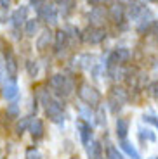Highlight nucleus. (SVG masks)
Returning <instances> with one entry per match:
<instances>
[{
    "label": "nucleus",
    "instance_id": "1",
    "mask_svg": "<svg viewBox=\"0 0 158 159\" xmlns=\"http://www.w3.org/2000/svg\"><path fill=\"white\" fill-rule=\"evenodd\" d=\"M78 97L85 106L89 107H96L101 104V93H99L97 88L91 87L89 83H82L78 88Z\"/></svg>",
    "mask_w": 158,
    "mask_h": 159
},
{
    "label": "nucleus",
    "instance_id": "2",
    "mask_svg": "<svg viewBox=\"0 0 158 159\" xmlns=\"http://www.w3.org/2000/svg\"><path fill=\"white\" fill-rule=\"evenodd\" d=\"M45 114L51 121L57 125H63L64 118H63V104L59 100H54V99H49L45 102Z\"/></svg>",
    "mask_w": 158,
    "mask_h": 159
},
{
    "label": "nucleus",
    "instance_id": "3",
    "mask_svg": "<svg viewBox=\"0 0 158 159\" xmlns=\"http://www.w3.org/2000/svg\"><path fill=\"white\" fill-rule=\"evenodd\" d=\"M104 38H106V30L101 28V26H89L82 33V40L85 43H91V45L101 43V42H104Z\"/></svg>",
    "mask_w": 158,
    "mask_h": 159
},
{
    "label": "nucleus",
    "instance_id": "4",
    "mask_svg": "<svg viewBox=\"0 0 158 159\" xmlns=\"http://www.w3.org/2000/svg\"><path fill=\"white\" fill-rule=\"evenodd\" d=\"M129 59H131V50L125 47H118L110 54L106 66H123L125 62H129Z\"/></svg>",
    "mask_w": 158,
    "mask_h": 159
},
{
    "label": "nucleus",
    "instance_id": "5",
    "mask_svg": "<svg viewBox=\"0 0 158 159\" xmlns=\"http://www.w3.org/2000/svg\"><path fill=\"white\" fill-rule=\"evenodd\" d=\"M38 9V19H42L47 24H56L57 23V9L56 5L49 4V5H40Z\"/></svg>",
    "mask_w": 158,
    "mask_h": 159
},
{
    "label": "nucleus",
    "instance_id": "6",
    "mask_svg": "<svg viewBox=\"0 0 158 159\" xmlns=\"http://www.w3.org/2000/svg\"><path fill=\"white\" fill-rule=\"evenodd\" d=\"M127 100H129V93H127L125 88H122V87H113V88H111L110 102L113 104V106H111L113 111H116V104H118V107H122Z\"/></svg>",
    "mask_w": 158,
    "mask_h": 159
},
{
    "label": "nucleus",
    "instance_id": "7",
    "mask_svg": "<svg viewBox=\"0 0 158 159\" xmlns=\"http://www.w3.org/2000/svg\"><path fill=\"white\" fill-rule=\"evenodd\" d=\"M52 42H54L52 31L51 30H44V31L38 35V38H37V50H40V52L47 50V48L52 45Z\"/></svg>",
    "mask_w": 158,
    "mask_h": 159
},
{
    "label": "nucleus",
    "instance_id": "8",
    "mask_svg": "<svg viewBox=\"0 0 158 159\" xmlns=\"http://www.w3.org/2000/svg\"><path fill=\"white\" fill-rule=\"evenodd\" d=\"M28 21V7H24V5H21V7H17L16 11L12 12L11 16V23L14 28H21V24H24Z\"/></svg>",
    "mask_w": 158,
    "mask_h": 159
},
{
    "label": "nucleus",
    "instance_id": "9",
    "mask_svg": "<svg viewBox=\"0 0 158 159\" xmlns=\"http://www.w3.org/2000/svg\"><path fill=\"white\" fill-rule=\"evenodd\" d=\"M5 71H7V75L11 76V80H16V76H17V61H16V57H14V54H12L11 50L5 52Z\"/></svg>",
    "mask_w": 158,
    "mask_h": 159
},
{
    "label": "nucleus",
    "instance_id": "10",
    "mask_svg": "<svg viewBox=\"0 0 158 159\" xmlns=\"http://www.w3.org/2000/svg\"><path fill=\"white\" fill-rule=\"evenodd\" d=\"M125 5H122V4H113L110 7V17L115 21L116 24H120V23H123L125 21V16H127V12H125Z\"/></svg>",
    "mask_w": 158,
    "mask_h": 159
},
{
    "label": "nucleus",
    "instance_id": "11",
    "mask_svg": "<svg viewBox=\"0 0 158 159\" xmlns=\"http://www.w3.org/2000/svg\"><path fill=\"white\" fill-rule=\"evenodd\" d=\"M151 24H153V16H151L150 11H144L141 12V16L137 17V31L139 33H144L148 28H151Z\"/></svg>",
    "mask_w": 158,
    "mask_h": 159
},
{
    "label": "nucleus",
    "instance_id": "12",
    "mask_svg": "<svg viewBox=\"0 0 158 159\" xmlns=\"http://www.w3.org/2000/svg\"><path fill=\"white\" fill-rule=\"evenodd\" d=\"M94 61H96V56H92V54H80V56L75 59V64L80 69H89V71H91V69L96 66Z\"/></svg>",
    "mask_w": 158,
    "mask_h": 159
},
{
    "label": "nucleus",
    "instance_id": "13",
    "mask_svg": "<svg viewBox=\"0 0 158 159\" xmlns=\"http://www.w3.org/2000/svg\"><path fill=\"white\" fill-rule=\"evenodd\" d=\"M77 128H78V131H80V139H82V142L87 145V143L91 142V139H92V128H91V125L85 123L83 119H78V121H77Z\"/></svg>",
    "mask_w": 158,
    "mask_h": 159
},
{
    "label": "nucleus",
    "instance_id": "14",
    "mask_svg": "<svg viewBox=\"0 0 158 159\" xmlns=\"http://www.w3.org/2000/svg\"><path fill=\"white\" fill-rule=\"evenodd\" d=\"M2 95H4V99H7V100H12V99H16V97L19 95V88H17V85H16V80H11V81H7V83L4 85Z\"/></svg>",
    "mask_w": 158,
    "mask_h": 159
},
{
    "label": "nucleus",
    "instance_id": "15",
    "mask_svg": "<svg viewBox=\"0 0 158 159\" xmlns=\"http://www.w3.org/2000/svg\"><path fill=\"white\" fill-rule=\"evenodd\" d=\"M104 19H106V11H104L103 7H94L89 12V21H91L92 24H96V26L103 24Z\"/></svg>",
    "mask_w": 158,
    "mask_h": 159
},
{
    "label": "nucleus",
    "instance_id": "16",
    "mask_svg": "<svg viewBox=\"0 0 158 159\" xmlns=\"http://www.w3.org/2000/svg\"><path fill=\"white\" fill-rule=\"evenodd\" d=\"M44 121L42 119H33L32 123H30V133H32V137L35 140H40L42 137H44Z\"/></svg>",
    "mask_w": 158,
    "mask_h": 159
},
{
    "label": "nucleus",
    "instance_id": "17",
    "mask_svg": "<svg viewBox=\"0 0 158 159\" xmlns=\"http://www.w3.org/2000/svg\"><path fill=\"white\" fill-rule=\"evenodd\" d=\"M66 78H68V76H64V75H54V76L51 78L49 85H51V88L54 90L56 95H59V92H61V88H63V85H64V81H66Z\"/></svg>",
    "mask_w": 158,
    "mask_h": 159
},
{
    "label": "nucleus",
    "instance_id": "18",
    "mask_svg": "<svg viewBox=\"0 0 158 159\" xmlns=\"http://www.w3.org/2000/svg\"><path fill=\"white\" fill-rule=\"evenodd\" d=\"M127 133H129V119L118 118L116 119V137L120 140H125Z\"/></svg>",
    "mask_w": 158,
    "mask_h": 159
},
{
    "label": "nucleus",
    "instance_id": "19",
    "mask_svg": "<svg viewBox=\"0 0 158 159\" xmlns=\"http://www.w3.org/2000/svg\"><path fill=\"white\" fill-rule=\"evenodd\" d=\"M54 38H56V42H54L56 50L61 52L64 47H66V43H68V33L64 31V30H59V31H57V33L54 35Z\"/></svg>",
    "mask_w": 158,
    "mask_h": 159
},
{
    "label": "nucleus",
    "instance_id": "20",
    "mask_svg": "<svg viewBox=\"0 0 158 159\" xmlns=\"http://www.w3.org/2000/svg\"><path fill=\"white\" fill-rule=\"evenodd\" d=\"M142 11H144V7H142L141 4H137V2H132V4L129 5V9H125V12H129V17H131L132 21H137V17L141 16Z\"/></svg>",
    "mask_w": 158,
    "mask_h": 159
},
{
    "label": "nucleus",
    "instance_id": "21",
    "mask_svg": "<svg viewBox=\"0 0 158 159\" xmlns=\"http://www.w3.org/2000/svg\"><path fill=\"white\" fill-rule=\"evenodd\" d=\"M38 31V21L37 19H28L24 23V35L26 36H35V33Z\"/></svg>",
    "mask_w": 158,
    "mask_h": 159
},
{
    "label": "nucleus",
    "instance_id": "22",
    "mask_svg": "<svg viewBox=\"0 0 158 159\" xmlns=\"http://www.w3.org/2000/svg\"><path fill=\"white\" fill-rule=\"evenodd\" d=\"M87 154L89 157H96V156H101V143L99 142H89L87 143Z\"/></svg>",
    "mask_w": 158,
    "mask_h": 159
},
{
    "label": "nucleus",
    "instance_id": "23",
    "mask_svg": "<svg viewBox=\"0 0 158 159\" xmlns=\"http://www.w3.org/2000/svg\"><path fill=\"white\" fill-rule=\"evenodd\" d=\"M122 149H123V151H125L129 156H131L132 159H141V156H139V152L134 149V145H132V143H129L127 140H122Z\"/></svg>",
    "mask_w": 158,
    "mask_h": 159
},
{
    "label": "nucleus",
    "instance_id": "24",
    "mask_svg": "<svg viewBox=\"0 0 158 159\" xmlns=\"http://www.w3.org/2000/svg\"><path fill=\"white\" fill-rule=\"evenodd\" d=\"M30 123H32V119L30 118H21V121L16 125V133L17 135H23L24 131L30 128Z\"/></svg>",
    "mask_w": 158,
    "mask_h": 159
},
{
    "label": "nucleus",
    "instance_id": "25",
    "mask_svg": "<svg viewBox=\"0 0 158 159\" xmlns=\"http://www.w3.org/2000/svg\"><path fill=\"white\" fill-rule=\"evenodd\" d=\"M73 5H75L73 0H61V14L63 16H70L71 11H73Z\"/></svg>",
    "mask_w": 158,
    "mask_h": 159
},
{
    "label": "nucleus",
    "instance_id": "26",
    "mask_svg": "<svg viewBox=\"0 0 158 159\" xmlns=\"http://www.w3.org/2000/svg\"><path fill=\"white\" fill-rule=\"evenodd\" d=\"M26 71L32 78H35L38 75V64H37V61H26Z\"/></svg>",
    "mask_w": 158,
    "mask_h": 159
},
{
    "label": "nucleus",
    "instance_id": "27",
    "mask_svg": "<svg viewBox=\"0 0 158 159\" xmlns=\"http://www.w3.org/2000/svg\"><path fill=\"white\" fill-rule=\"evenodd\" d=\"M7 116L12 119L19 118V106H17V104H9L7 106Z\"/></svg>",
    "mask_w": 158,
    "mask_h": 159
},
{
    "label": "nucleus",
    "instance_id": "28",
    "mask_svg": "<svg viewBox=\"0 0 158 159\" xmlns=\"http://www.w3.org/2000/svg\"><path fill=\"white\" fill-rule=\"evenodd\" d=\"M106 157L108 159H123V156L118 152V149H116V147H111V145H110V147L106 149Z\"/></svg>",
    "mask_w": 158,
    "mask_h": 159
},
{
    "label": "nucleus",
    "instance_id": "29",
    "mask_svg": "<svg viewBox=\"0 0 158 159\" xmlns=\"http://www.w3.org/2000/svg\"><path fill=\"white\" fill-rule=\"evenodd\" d=\"M139 137H141V140H150V142H155V140H156L155 133H151L150 130H139Z\"/></svg>",
    "mask_w": 158,
    "mask_h": 159
},
{
    "label": "nucleus",
    "instance_id": "30",
    "mask_svg": "<svg viewBox=\"0 0 158 159\" xmlns=\"http://www.w3.org/2000/svg\"><path fill=\"white\" fill-rule=\"evenodd\" d=\"M96 116H97V125L99 126H104V125H106V114H104V109L97 106V114Z\"/></svg>",
    "mask_w": 158,
    "mask_h": 159
},
{
    "label": "nucleus",
    "instance_id": "31",
    "mask_svg": "<svg viewBox=\"0 0 158 159\" xmlns=\"http://www.w3.org/2000/svg\"><path fill=\"white\" fill-rule=\"evenodd\" d=\"M142 121H144V123H150V125H153V126L158 130V118H156V116H153V114L142 116Z\"/></svg>",
    "mask_w": 158,
    "mask_h": 159
},
{
    "label": "nucleus",
    "instance_id": "32",
    "mask_svg": "<svg viewBox=\"0 0 158 159\" xmlns=\"http://www.w3.org/2000/svg\"><path fill=\"white\" fill-rule=\"evenodd\" d=\"M26 159H42V154H40L35 147H32V149L26 151Z\"/></svg>",
    "mask_w": 158,
    "mask_h": 159
},
{
    "label": "nucleus",
    "instance_id": "33",
    "mask_svg": "<svg viewBox=\"0 0 158 159\" xmlns=\"http://www.w3.org/2000/svg\"><path fill=\"white\" fill-rule=\"evenodd\" d=\"M9 21V9L5 7H0V23L5 24Z\"/></svg>",
    "mask_w": 158,
    "mask_h": 159
},
{
    "label": "nucleus",
    "instance_id": "34",
    "mask_svg": "<svg viewBox=\"0 0 158 159\" xmlns=\"http://www.w3.org/2000/svg\"><path fill=\"white\" fill-rule=\"evenodd\" d=\"M150 92H151V95L155 97V100H158V81H155L150 87Z\"/></svg>",
    "mask_w": 158,
    "mask_h": 159
},
{
    "label": "nucleus",
    "instance_id": "35",
    "mask_svg": "<svg viewBox=\"0 0 158 159\" xmlns=\"http://www.w3.org/2000/svg\"><path fill=\"white\" fill-rule=\"evenodd\" d=\"M151 35H153L155 40L158 42V21H153V24H151Z\"/></svg>",
    "mask_w": 158,
    "mask_h": 159
},
{
    "label": "nucleus",
    "instance_id": "36",
    "mask_svg": "<svg viewBox=\"0 0 158 159\" xmlns=\"http://www.w3.org/2000/svg\"><path fill=\"white\" fill-rule=\"evenodd\" d=\"M0 4H2V7H5V9H9V5L12 4V0H0Z\"/></svg>",
    "mask_w": 158,
    "mask_h": 159
},
{
    "label": "nucleus",
    "instance_id": "37",
    "mask_svg": "<svg viewBox=\"0 0 158 159\" xmlns=\"http://www.w3.org/2000/svg\"><path fill=\"white\" fill-rule=\"evenodd\" d=\"M42 2H44V0H30V4L35 5V7H40V5H42Z\"/></svg>",
    "mask_w": 158,
    "mask_h": 159
},
{
    "label": "nucleus",
    "instance_id": "38",
    "mask_svg": "<svg viewBox=\"0 0 158 159\" xmlns=\"http://www.w3.org/2000/svg\"><path fill=\"white\" fill-rule=\"evenodd\" d=\"M92 159H104L103 156H96V157H92Z\"/></svg>",
    "mask_w": 158,
    "mask_h": 159
},
{
    "label": "nucleus",
    "instance_id": "39",
    "mask_svg": "<svg viewBox=\"0 0 158 159\" xmlns=\"http://www.w3.org/2000/svg\"><path fill=\"white\" fill-rule=\"evenodd\" d=\"M153 2H158V0H153Z\"/></svg>",
    "mask_w": 158,
    "mask_h": 159
},
{
    "label": "nucleus",
    "instance_id": "40",
    "mask_svg": "<svg viewBox=\"0 0 158 159\" xmlns=\"http://www.w3.org/2000/svg\"><path fill=\"white\" fill-rule=\"evenodd\" d=\"M73 159H78V157H73Z\"/></svg>",
    "mask_w": 158,
    "mask_h": 159
},
{
    "label": "nucleus",
    "instance_id": "41",
    "mask_svg": "<svg viewBox=\"0 0 158 159\" xmlns=\"http://www.w3.org/2000/svg\"><path fill=\"white\" fill-rule=\"evenodd\" d=\"M156 159H158V157H156Z\"/></svg>",
    "mask_w": 158,
    "mask_h": 159
}]
</instances>
